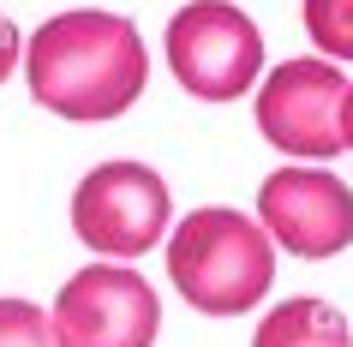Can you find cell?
Returning a JSON list of instances; mask_svg holds the SVG:
<instances>
[{"label":"cell","mask_w":353,"mask_h":347,"mask_svg":"<svg viewBox=\"0 0 353 347\" xmlns=\"http://www.w3.org/2000/svg\"><path fill=\"white\" fill-rule=\"evenodd\" d=\"M48 324L60 347H150L162 329V299L126 264H90L54 293Z\"/></svg>","instance_id":"8992f818"},{"label":"cell","mask_w":353,"mask_h":347,"mask_svg":"<svg viewBox=\"0 0 353 347\" xmlns=\"http://www.w3.org/2000/svg\"><path fill=\"white\" fill-rule=\"evenodd\" d=\"M305 30L317 60H353V0H305Z\"/></svg>","instance_id":"9c48e42d"},{"label":"cell","mask_w":353,"mask_h":347,"mask_svg":"<svg viewBox=\"0 0 353 347\" xmlns=\"http://www.w3.org/2000/svg\"><path fill=\"white\" fill-rule=\"evenodd\" d=\"M347 341H353L347 317L330 299H312V293L281 299L258 324V335H252V347H347Z\"/></svg>","instance_id":"ba28073f"},{"label":"cell","mask_w":353,"mask_h":347,"mask_svg":"<svg viewBox=\"0 0 353 347\" xmlns=\"http://www.w3.org/2000/svg\"><path fill=\"white\" fill-rule=\"evenodd\" d=\"M168 72L198 102H234L263 72V37L234 0H192L168 19Z\"/></svg>","instance_id":"3957f363"},{"label":"cell","mask_w":353,"mask_h":347,"mask_svg":"<svg viewBox=\"0 0 353 347\" xmlns=\"http://www.w3.org/2000/svg\"><path fill=\"white\" fill-rule=\"evenodd\" d=\"M347 72H335V60H281L276 72L258 84V126L281 156L299 162H330L335 150H347L341 120H347Z\"/></svg>","instance_id":"5b68a950"},{"label":"cell","mask_w":353,"mask_h":347,"mask_svg":"<svg viewBox=\"0 0 353 347\" xmlns=\"http://www.w3.org/2000/svg\"><path fill=\"white\" fill-rule=\"evenodd\" d=\"M168 275L204 317H240L270 293L276 281V246L252 216L240 210H192L168 239Z\"/></svg>","instance_id":"7a4b0ae2"},{"label":"cell","mask_w":353,"mask_h":347,"mask_svg":"<svg viewBox=\"0 0 353 347\" xmlns=\"http://www.w3.org/2000/svg\"><path fill=\"white\" fill-rule=\"evenodd\" d=\"M347 347H353V341H347Z\"/></svg>","instance_id":"4fadbf2b"},{"label":"cell","mask_w":353,"mask_h":347,"mask_svg":"<svg viewBox=\"0 0 353 347\" xmlns=\"http://www.w3.org/2000/svg\"><path fill=\"white\" fill-rule=\"evenodd\" d=\"M341 138H347V150H353V90H347V120H341Z\"/></svg>","instance_id":"7c38bea8"},{"label":"cell","mask_w":353,"mask_h":347,"mask_svg":"<svg viewBox=\"0 0 353 347\" xmlns=\"http://www.w3.org/2000/svg\"><path fill=\"white\" fill-rule=\"evenodd\" d=\"M168 216H174L168 180L144 162H102L72 192V234L96 257H114V264L162 246Z\"/></svg>","instance_id":"277c9868"},{"label":"cell","mask_w":353,"mask_h":347,"mask_svg":"<svg viewBox=\"0 0 353 347\" xmlns=\"http://www.w3.org/2000/svg\"><path fill=\"white\" fill-rule=\"evenodd\" d=\"M19 60H24V37H19V24L0 12V84L19 72Z\"/></svg>","instance_id":"8fae6325"},{"label":"cell","mask_w":353,"mask_h":347,"mask_svg":"<svg viewBox=\"0 0 353 347\" xmlns=\"http://www.w3.org/2000/svg\"><path fill=\"white\" fill-rule=\"evenodd\" d=\"M258 228L294 257H335L353 246V192L330 168H276L258 192Z\"/></svg>","instance_id":"52a82bcc"},{"label":"cell","mask_w":353,"mask_h":347,"mask_svg":"<svg viewBox=\"0 0 353 347\" xmlns=\"http://www.w3.org/2000/svg\"><path fill=\"white\" fill-rule=\"evenodd\" d=\"M24 78L48 114L78 120V126H102L144 96L150 84V54L138 24L120 12H60L24 42Z\"/></svg>","instance_id":"6da1fadb"},{"label":"cell","mask_w":353,"mask_h":347,"mask_svg":"<svg viewBox=\"0 0 353 347\" xmlns=\"http://www.w3.org/2000/svg\"><path fill=\"white\" fill-rule=\"evenodd\" d=\"M0 347H60L48 311L30 299H0Z\"/></svg>","instance_id":"30bf717a"}]
</instances>
